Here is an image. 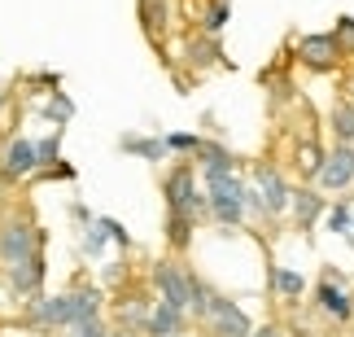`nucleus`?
Here are the masks:
<instances>
[{
  "label": "nucleus",
  "instance_id": "1",
  "mask_svg": "<svg viewBox=\"0 0 354 337\" xmlns=\"http://www.w3.org/2000/svg\"><path fill=\"white\" fill-rule=\"evenodd\" d=\"M206 180H210V210L223 224H241L245 206H250V193L241 188V180H232V171H206Z\"/></svg>",
  "mask_w": 354,
  "mask_h": 337
},
{
  "label": "nucleus",
  "instance_id": "2",
  "mask_svg": "<svg viewBox=\"0 0 354 337\" xmlns=\"http://www.w3.org/2000/svg\"><path fill=\"white\" fill-rule=\"evenodd\" d=\"M167 206H171L175 215H188V219L210 206V197H201V188H197V180H193V167H180V171L167 175Z\"/></svg>",
  "mask_w": 354,
  "mask_h": 337
},
{
  "label": "nucleus",
  "instance_id": "3",
  "mask_svg": "<svg viewBox=\"0 0 354 337\" xmlns=\"http://www.w3.org/2000/svg\"><path fill=\"white\" fill-rule=\"evenodd\" d=\"M153 285L162 293V302L175 307V311H188V307H193V276H188L180 263H171V259L158 263L153 267Z\"/></svg>",
  "mask_w": 354,
  "mask_h": 337
},
{
  "label": "nucleus",
  "instance_id": "4",
  "mask_svg": "<svg viewBox=\"0 0 354 337\" xmlns=\"http://www.w3.org/2000/svg\"><path fill=\"white\" fill-rule=\"evenodd\" d=\"M210 329H214V337H254V325H250V316H245L236 302H227V298H214V311H210Z\"/></svg>",
  "mask_w": 354,
  "mask_h": 337
},
{
  "label": "nucleus",
  "instance_id": "5",
  "mask_svg": "<svg viewBox=\"0 0 354 337\" xmlns=\"http://www.w3.org/2000/svg\"><path fill=\"white\" fill-rule=\"evenodd\" d=\"M35 228H26V224H9L5 233H0V259H5L9 267L13 263H26V259H35Z\"/></svg>",
  "mask_w": 354,
  "mask_h": 337
},
{
  "label": "nucleus",
  "instance_id": "6",
  "mask_svg": "<svg viewBox=\"0 0 354 337\" xmlns=\"http://www.w3.org/2000/svg\"><path fill=\"white\" fill-rule=\"evenodd\" d=\"M315 180L324 188H346L354 180V145H337V149L324 158V167H319Z\"/></svg>",
  "mask_w": 354,
  "mask_h": 337
},
{
  "label": "nucleus",
  "instance_id": "7",
  "mask_svg": "<svg viewBox=\"0 0 354 337\" xmlns=\"http://www.w3.org/2000/svg\"><path fill=\"white\" fill-rule=\"evenodd\" d=\"M297 53H302L306 66H315V71H328V66L342 57V39H337V35H306L302 44H297Z\"/></svg>",
  "mask_w": 354,
  "mask_h": 337
},
{
  "label": "nucleus",
  "instance_id": "8",
  "mask_svg": "<svg viewBox=\"0 0 354 337\" xmlns=\"http://www.w3.org/2000/svg\"><path fill=\"white\" fill-rule=\"evenodd\" d=\"M315 298H319V311H324V316H333V320H350V316H354V302H350V293H346L342 285H337V276H333V272L319 280Z\"/></svg>",
  "mask_w": 354,
  "mask_h": 337
},
{
  "label": "nucleus",
  "instance_id": "9",
  "mask_svg": "<svg viewBox=\"0 0 354 337\" xmlns=\"http://www.w3.org/2000/svg\"><path fill=\"white\" fill-rule=\"evenodd\" d=\"M39 167V149H35V145L31 140H9L5 145V175H13V180H18V175H31Z\"/></svg>",
  "mask_w": 354,
  "mask_h": 337
},
{
  "label": "nucleus",
  "instance_id": "10",
  "mask_svg": "<svg viewBox=\"0 0 354 337\" xmlns=\"http://www.w3.org/2000/svg\"><path fill=\"white\" fill-rule=\"evenodd\" d=\"M258 184H263V210H271V215H280L284 206H289V188H284V180L271 167H258Z\"/></svg>",
  "mask_w": 354,
  "mask_h": 337
},
{
  "label": "nucleus",
  "instance_id": "11",
  "mask_svg": "<svg viewBox=\"0 0 354 337\" xmlns=\"http://www.w3.org/2000/svg\"><path fill=\"white\" fill-rule=\"evenodd\" d=\"M39 280H44V259H26V263H13L9 267V285L18 289V293H35L39 289Z\"/></svg>",
  "mask_w": 354,
  "mask_h": 337
},
{
  "label": "nucleus",
  "instance_id": "12",
  "mask_svg": "<svg viewBox=\"0 0 354 337\" xmlns=\"http://www.w3.org/2000/svg\"><path fill=\"white\" fill-rule=\"evenodd\" d=\"M35 325H75V307L71 293H57V298H44L35 307Z\"/></svg>",
  "mask_w": 354,
  "mask_h": 337
},
{
  "label": "nucleus",
  "instance_id": "13",
  "mask_svg": "<svg viewBox=\"0 0 354 337\" xmlns=\"http://www.w3.org/2000/svg\"><path fill=\"white\" fill-rule=\"evenodd\" d=\"M180 316H184V311H175V307L162 302L158 311L149 316V333H153V337H175V333H180Z\"/></svg>",
  "mask_w": 354,
  "mask_h": 337
},
{
  "label": "nucleus",
  "instance_id": "14",
  "mask_svg": "<svg viewBox=\"0 0 354 337\" xmlns=\"http://www.w3.org/2000/svg\"><path fill=\"white\" fill-rule=\"evenodd\" d=\"M333 131H337V145H354V101H337Z\"/></svg>",
  "mask_w": 354,
  "mask_h": 337
},
{
  "label": "nucleus",
  "instance_id": "15",
  "mask_svg": "<svg viewBox=\"0 0 354 337\" xmlns=\"http://www.w3.org/2000/svg\"><path fill=\"white\" fill-rule=\"evenodd\" d=\"M319 210H324V197H315V193H293V215H297V224H302V228L315 224Z\"/></svg>",
  "mask_w": 354,
  "mask_h": 337
},
{
  "label": "nucleus",
  "instance_id": "16",
  "mask_svg": "<svg viewBox=\"0 0 354 337\" xmlns=\"http://www.w3.org/2000/svg\"><path fill=\"white\" fill-rule=\"evenodd\" d=\"M97 302H101V293H97V289H75V293H71L75 325H84V320H97Z\"/></svg>",
  "mask_w": 354,
  "mask_h": 337
},
{
  "label": "nucleus",
  "instance_id": "17",
  "mask_svg": "<svg viewBox=\"0 0 354 337\" xmlns=\"http://www.w3.org/2000/svg\"><path fill=\"white\" fill-rule=\"evenodd\" d=\"M276 289L284 293V298H297V293L306 289V280L297 276V272H289V267H276Z\"/></svg>",
  "mask_w": 354,
  "mask_h": 337
},
{
  "label": "nucleus",
  "instance_id": "18",
  "mask_svg": "<svg viewBox=\"0 0 354 337\" xmlns=\"http://www.w3.org/2000/svg\"><path fill=\"white\" fill-rule=\"evenodd\" d=\"M188 228H193V219L171 210V246H175V250H184V246H188Z\"/></svg>",
  "mask_w": 354,
  "mask_h": 337
},
{
  "label": "nucleus",
  "instance_id": "19",
  "mask_svg": "<svg viewBox=\"0 0 354 337\" xmlns=\"http://www.w3.org/2000/svg\"><path fill=\"white\" fill-rule=\"evenodd\" d=\"M122 149H131V154H140V158H162V145L158 140H122Z\"/></svg>",
  "mask_w": 354,
  "mask_h": 337
},
{
  "label": "nucleus",
  "instance_id": "20",
  "mask_svg": "<svg viewBox=\"0 0 354 337\" xmlns=\"http://www.w3.org/2000/svg\"><path fill=\"white\" fill-rule=\"evenodd\" d=\"M71 329H75V337H105L101 320H84V325H71Z\"/></svg>",
  "mask_w": 354,
  "mask_h": 337
},
{
  "label": "nucleus",
  "instance_id": "21",
  "mask_svg": "<svg viewBox=\"0 0 354 337\" xmlns=\"http://www.w3.org/2000/svg\"><path fill=\"white\" fill-rule=\"evenodd\" d=\"M223 22H227V5H214L210 18H206V26H210V31H223Z\"/></svg>",
  "mask_w": 354,
  "mask_h": 337
},
{
  "label": "nucleus",
  "instance_id": "22",
  "mask_svg": "<svg viewBox=\"0 0 354 337\" xmlns=\"http://www.w3.org/2000/svg\"><path fill=\"white\" fill-rule=\"evenodd\" d=\"M53 114H57V123H66V118H71V101H66V97H57V101L48 105V118H53Z\"/></svg>",
  "mask_w": 354,
  "mask_h": 337
},
{
  "label": "nucleus",
  "instance_id": "23",
  "mask_svg": "<svg viewBox=\"0 0 354 337\" xmlns=\"http://www.w3.org/2000/svg\"><path fill=\"white\" fill-rule=\"evenodd\" d=\"M328 224L337 228V233H346V224H350V210H346V206H337V210L328 215Z\"/></svg>",
  "mask_w": 354,
  "mask_h": 337
},
{
  "label": "nucleus",
  "instance_id": "24",
  "mask_svg": "<svg viewBox=\"0 0 354 337\" xmlns=\"http://www.w3.org/2000/svg\"><path fill=\"white\" fill-rule=\"evenodd\" d=\"M53 154H57V136H53V140H44V145H39V163H48V158Z\"/></svg>",
  "mask_w": 354,
  "mask_h": 337
},
{
  "label": "nucleus",
  "instance_id": "25",
  "mask_svg": "<svg viewBox=\"0 0 354 337\" xmlns=\"http://www.w3.org/2000/svg\"><path fill=\"white\" fill-rule=\"evenodd\" d=\"M337 39H354V18H342V26H337Z\"/></svg>",
  "mask_w": 354,
  "mask_h": 337
},
{
  "label": "nucleus",
  "instance_id": "26",
  "mask_svg": "<svg viewBox=\"0 0 354 337\" xmlns=\"http://www.w3.org/2000/svg\"><path fill=\"white\" fill-rule=\"evenodd\" d=\"M254 337H284L276 325H263V329H254Z\"/></svg>",
  "mask_w": 354,
  "mask_h": 337
},
{
  "label": "nucleus",
  "instance_id": "27",
  "mask_svg": "<svg viewBox=\"0 0 354 337\" xmlns=\"http://www.w3.org/2000/svg\"><path fill=\"white\" fill-rule=\"evenodd\" d=\"M346 88H350V101H354V79H350V84H346Z\"/></svg>",
  "mask_w": 354,
  "mask_h": 337
},
{
  "label": "nucleus",
  "instance_id": "28",
  "mask_svg": "<svg viewBox=\"0 0 354 337\" xmlns=\"http://www.w3.org/2000/svg\"><path fill=\"white\" fill-rule=\"evenodd\" d=\"M175 337H184V333H175Z\"/></svg>",
  "mask_w": 354,
  "mask_h": 337
},
{
  "label": "nucleus",
  "instance_id": "29",
  "mask_svg": "<svg viewBox=\"0 0 354 337\" xmlns=\"http://www.w3.org/2000/svg\"><path fill=\"white\" fill-rule=\"evenodd\" d=\"M122 337H127V333H122Z\"/></svg>",
  "mask_w": 354,
  "mask_h": 337
}]
</instances>
